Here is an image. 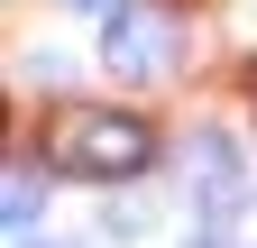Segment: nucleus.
<instances>
[{
  "instance_id": "nucleus-6",
  "label": "nucleus",
  "mask_w": 257,
  "mask_h": 248,
  "mask_svg": "<svg viewBox=\"0 0 257 248\" xmlns=\"http://www.w3.org/2000/svg\"><path fill=\"white\" fill-rule=\"evenodd\" d=\"M193 248H230V239H220V230H202V239H193Z\"/></svg>"
},
{
  "instance_id": "nucleus-7",
  "label": "nucleus",
  "mask_w": 257,
  "mask_h": 248,
  "mask_svg": "<svg viewBox=\"0 0 257 248\" xmlns=\"http://www.w3.org/2000/svg\"><path fill=\"white\" fill-rule=\"evenodd\" d=\"M19 248H46V239H19Z\"/></svg>"
},
{
  "instance_id": "nucleus-2",
  "label": "nucleus",
  "mask_w": 257,
  "mask_h": 248,
  "mask_svg": "<svg viewBox=\"0 0 257 248\" xmlns=\"http://www.w3.org/2000/svg\"><path fill=\"white\" fill-rule=\"evenodd\" d=\"M175 55H184V28H175L166 10H119V19L101 28V65L128 74V83H166Z\"/></svg>"
},
{
  "instance_id": "nucleus-3",
  "label": "nucleus",
  "mask_w": 257,
  "mask_h": 248,
  "mask_svg": "<svg viewBox=\"0 0 257 248\" xmlns=\"http://www.w3.org/2000/svg\"><path fill=\"white\" fill-rule=\"evenodd\" d=\"M184 184H193V202H202L211 230L239 221V193H248V184H239V157H230V138H220V129H202V138L184 147Z\"/></svg>"
},
{
  "instance_id": "nucleus-1",
  "label": "nucleus",
  "mask_w": 257,
  "mask_h": 248,
  "mask_svg": "<svg viewBox=\"0 0 257 248\" xmlns=\"http://www.w3.org/2000/svg\"><path fill=\"white\" fill-rule=\"evenodd\" d=\"M46 166L74 184H138L156 166V129L138 110H101V101H64L46 119Z\"/></svg>"
},
{
  "instance_id": "nucleus-5",
  "label": "nucleus",
  "mask_w": 257,
  "mask_h": 248,
  "mask_svg": "<svg viewBox=\"0 0 257 248\" xmlns=\"http://www.w3.org/2000/svg\"><path fill=\"white\" fill-rule=\"evenodd\" d=\"M74 10H83V19H119L128 0H74Z\"/></svg>"
},
{
  "instance_id": "nucleus-4",
  "label": "nucleus",
  "mask_w": 257,
  "mask_h": 248,
  "mask_svg": "<svg viewBox=\"0 0 257 248\" xmlns=\"http://www.w3.org/2000/svg\"><path fill=\"white\" fill-rule=\"evenodd\" d=\"M37 211H46V184L28 175V166H10V184H0V230H10V248L37 230Z\"/></svg>"
}]
</instances>
